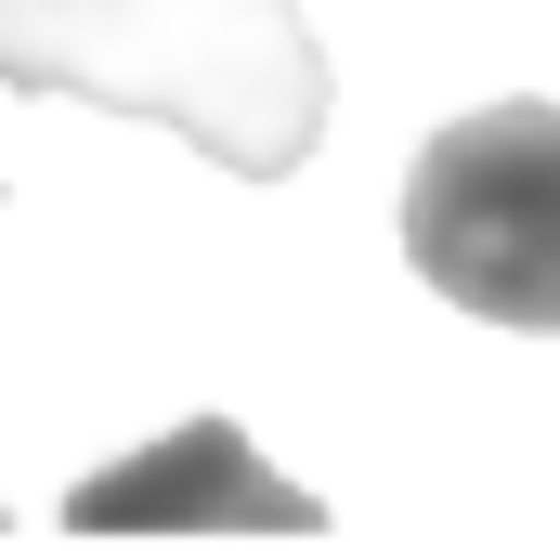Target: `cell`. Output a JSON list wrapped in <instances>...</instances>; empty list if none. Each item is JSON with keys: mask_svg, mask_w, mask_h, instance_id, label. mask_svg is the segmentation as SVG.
Segmentation results:
<instances>
[{"mask_svg": "<svg viewBox=\"0 0 560 560\" xmlns=\"http://www.w3.org/2000/svg\"><path fill=\"white\" fill-rule=\"evenodd\" d=\"M0 79L183 131L248 183H287L326 131V52L300 0H0Z\"/></svg>", "mask_w": 560, "mask_h": 560, "instance_id": "1", "label": "cell"}, {"mask_svg": "<svg viewBox=\"0 0 560 560\" xmlns=\"http://www.w3.org/2000/svg\"><path fill=\"white\" fill-rule=\"evenodd\" d=\"M405 261L482 326L560 339V105H469L405 183Z\"/></svg>", "mask_w": 560, "mask_h": 560, "instance_id": "2", "label": "cell"}, {"mask_svg": "<svg viewBox=\"0 0 560 560\" xmlns=\"http://www.w3.org/2000/svg\"><path fill=\"white\" fill-rule=\"evenodd\" d=\"M66 522L79 535H131V522H170V535H209V522H248V535H313L326 509L300 495V482H275L248 443L222 418H196V430H170V443H143L131 469H105V482H79L66 495Z\"/></svg>", "mask_w": 560, "mask_h": 560, "instance_id": "3", "label": "cell"}]
</instances>
